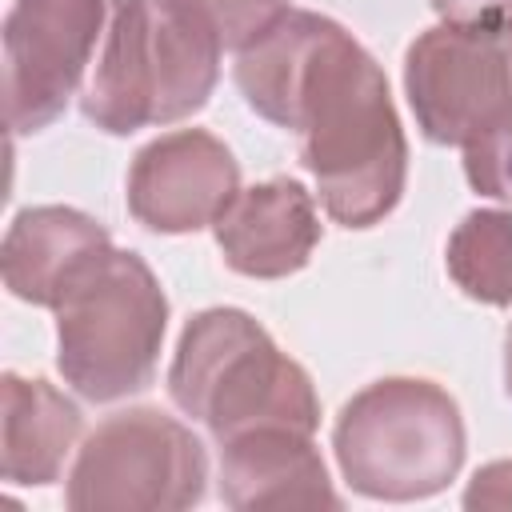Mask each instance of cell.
I'll return each instance as SVG.
<instances>
[{"label": "cell", "mask_w": 512, "mask_h": 512, "mask_svg": "<svg viewBox=\"0 0 512 512\" xmlns=\"http://www.w3.org/2000/svg\"><path fill=\"white\" fill-rule=\"evenodd\" d=\"M236 88L252 112L300 132V160L336 224L372 228L400 204L408 140L388 76L336 20L288 12L236 52Z\"/></svg>", "instance_id": "1"}, {"label": "cell", "mask_w": 512, "mask_h": 512, "mask_svg": "<svg viewBox=\"0 0 512 512\" xmlns=\"http://www.w3.org/2000/svg\"><path fill=\"white\" fill-rule=\"evenodd\" d=\"M224 44L192 0H112L84 116L128 136L200 112L220 80Z\"/></svg>", "instance_id": "2"}, {"label": "cell", "mask_w": 512, "mask_h": 512, "mask_svg": "<svg viewBox=\"0 0 512 512\" xmlns=\"http://www.w3.org/2000/svg\"><path fill=\"white\" fill-rule=\"evenodd\" d=\"M168 396L216 444L256 428L316 432L320 424L312 376L240 308H208L184 324Z\"/></svg>", "instance_id": "3"}, {"label": "cell", "mask_w": 512, "mask_h": 512, "mask_svg": "<svg viewBox=\"0 0 512 512\" xmlns=\"http://www.w3.org/2000/svg\"><path fill=\"white\" fill-rule=\"evenodd\" d=\"M52 312L56 368L84 400L112 404L156 380L168 296L136 252H100L76 272Z\"/></svg>", "instance_id": "4"}, {"label": "cell", "mask_w": 512, "mask_h": 512, "mask_svg": "<svg viewBox=\"0 0 512 512\" xmlns=\"http://www.w3.org/2000/svg\"><path fill=\"white\" fill-rule=\"evenodd\" d=\"M332 448L352 492L372 500H424L464 464L460 404L432 380L384 376L336 416Z\"/></svg>", "instance_id": "5"}, {"label": "cell", "mask_w": 512, "mask_h": 512, "mask_svg": "<svg viewBox=\"0 0 512 512\" xmlns=\"http://www.w3.org/2000/svg\"><path fill=\"white\" fill-rule=\"evenodd\" d=\"M208 456L188 424L160 408L112 412L68 472L72 512H180L204 500Z\"/></svg>", "instance_id": "6"}, {"label": "cell", "mask_w": 512, "mask_h": 512, "mask_svg": "<svg viewBox=\"0 0 512 512\" xmlns=\"http://www.w3.org/2000/svg\"><path fill=\"white\" fill-rule=\"evenodd\" d=\"M404 92L432 144H464L512 112V24H436L408 44Z\"/></svg>", "instance_id": "7"}, {"label": "cell", "mask_w": 512, "mask_h": 512, "mask_svg": "<svg viewBox=\"0 0 512 512\" xmlns=\"http://www.w3.org/2000/svg\"><path fill=\"white\" fill-rule=\"evenodd\" d=\"M112 0H12L4 16V116L16 136L48 128L72 100Z\"/></svg>", "instance_id": "8"}, {"label": "cell", "mask_w": 512, "mask_h": 512, "mask_svg": "<svg viewBox=\"0 0 512 512\" xmlns=\"http://www.w3.org/2000/svg\"><path fill=\"white\" fill-rule=\"evenodd\" d=\"M240 192V164L204 128H180L144 144L128 168V212L152 232H200Z\"/></svg>", "instance_id": "9"}, {"label": "cell", "mask_w": 512, "mask_h": 512, "mask_svg": "<svg viewBox=\"0 0 512 512\" xmlns=\"http://www.w3.org/2000/svg\"><path fill=\"white\" fill-rule=\"evenodd\" d=\"M224 264L252 280H280L300 272L320 244L316 200L300 180L276 176L240 188L212 224Z\"/></svg>", "instance_id": "10"}, {"label": "cell", "mask_w": 512, "mask_h": 512, "mask_svg": "<svg viewBox=\"0 0 512 512\" xmlns=\"http://www.w3.org/2000/svg\"><path fill=\"white\" fill-rule=\"evenodd\" d=\"M220 500L248 508H340L312 432L256 428L220 444Z\"/></svg>", "instance_id": "11"}, {"label": "cell", "mask_w": 512, "mask_h": 512, "mask_svg": "<svg viewBox=\"0 0 512 512\" xmlns=\"http://www.w3.org/2000/svg\"><path fill=\"white\" fill-rule=\"evenodd\" d=\"M108 248H112L108 228L76 208L64 204L24 208L4 232V252H0L4 284L16 300L56 308L64 288L76 280V272Z\"/></svg>", "instance_id": "12"}, {"label": "cell", "mask_w": 512, "mask_h": 512, "mask_svg": "<svg viewBox=\"0 0 512 512\" xmlns=\"http://www.w3.org/2000/svg\"><path fill=\"white\" fill-rule=\"evenodd\" d=\"M80 428L84 416L60 388H52L48 380L4 372V416H0L4 480L32 488L60 480Z\"/></svg>", "instance_id": "13"}, {"label": "cell", "mask_w": 512, "mask_h": 512, "mask_svg": "<svg viewBox=\"0 0 512 512\" xmlns=\"http://www.w3.org/2000/svg\"><path fill=\"white\" fill-rule=\"evenodd\" d=\"M444 264L468 300L508 308L512 304V212L504 208L468 212L448 236Z\"/></svg>", "instance_id": "14"}, {"label": "cell", "mask_w": 512, "mask_h": 512, "mask_svg": "<svg viewBox=\"0 0 512 512\" xmlns=\"http://www.w3.org/2000/svg\"><path fill=\"white\" fill-rule=\"evenodd\" d=\"M460 148L468 184L488 200H512V112L464 140Z\"/></svg>", "instance_id": "15"}, {"label": "cell", "mask_w": 512, "mask_h": 512, "mask_svg": "<svg viewBox=\"0 0 512 512\" xmlns=\"http://www.w3.org/2000/svg\"><path fill=\"white\" fill-rule=\"evenodd\" d=\"M192 4L208 16V24L216 28L228 52H244L292 12V0H192Z\"/></svg>", "instance_id": "16"}, {"label": "cell", "mask_w": 512, "mask_h": 512, "mask_svg": "<svg viewBox=\"0 0 512 512\" xmlns=\"http://www.w3.org/2000/svg\"><path fill=\"white\" fill-rule=\"evenodd\" d=\"M428 4L444 24H460V28L512 24V0H428Z\"/></svg>", "instance_id": "17"}, {"label": "cell", "mask_w": 512, "mask_h": 512, "mask_svg": "<svg viewBox=\"0 0 512 512\" xmlns=\"http://www.w3.org/2000/svg\"><path fill=\"white\" fill-rule=\"evenodd\" d=\"M464 508H512V460L484 464L464 492Z\"/></svg>", "instance_id": "18"}, {"label": "cell", "mask_w": 512, "mask_h": 512, "mask_svg": "<svg viewBox=\"0 0 512 512\" xmlns=\"http://www.w3.org/2000/svg\"><path fill=\"white\" fill-rule=\"evenodd\" d=\"M504 388L512 396V324H508V336H504Z\"/></svg>", "instance_id": "19"}]
</instances>
